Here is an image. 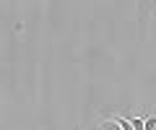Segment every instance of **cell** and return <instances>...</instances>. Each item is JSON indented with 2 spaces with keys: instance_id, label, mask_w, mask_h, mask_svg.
Masks as SVG:
<instances>
[{
  "instance_id": "1",
  "label": "cell",
  "mask_w": 156,
  "mask_h": 130,
  "mask_svg": "<svg viewBox=\"0 0 156 130\" xmlns=\"http://www.w3.org/2000/svg\"><path fill=\"white\" fill-rule=\"evenodd\" d=\"M112 122H115L120 130H133V125H130L128 117H112Z\"/></svg>"
},
{
  "instance_id": "2",
  "label": "cell",
  "mask_w": 156,
  "mask_h": 130,
  "mask_svg": "<svg viewBox=\"0 0 156 130\" xmlns=\"http://www.w3.org/2000/svg\"><path fill=\"white\" fill-rule=\"evenodd\" d=\"M143 128H146V130H156V117L146 114V117H143Z\"/></svg>"
},
{
  "instance_id": "3",
  "label": "cell",
  "mask_w": 156,
  "mask_h": 130,
  "mask_svg": "<svg viewBox=\"0 0 156 130\" xmlns=\"http://www.w3.org/2000/svg\"><path fill=\"white\" fill-rule=\"evenodd\" d=\"M130 125H133V130H146L143 128V117H128Z\"/></svg>"
},
{
  "instance_id": "4",
  "label": "cell",
  "mask_w": 156,
  "mask_h": 130,
  "mask_svg": "<svg viewBox=\"0 0 156 130\" xmlns=\"http://www.w3.org/2000/svg\"><path fill=\"white\" fill-rule=\"evenodd\" d=\"M101 130H120V128H117V125L112 122V120H104V125H101Z\"/></svg>"
}]
</instances>
